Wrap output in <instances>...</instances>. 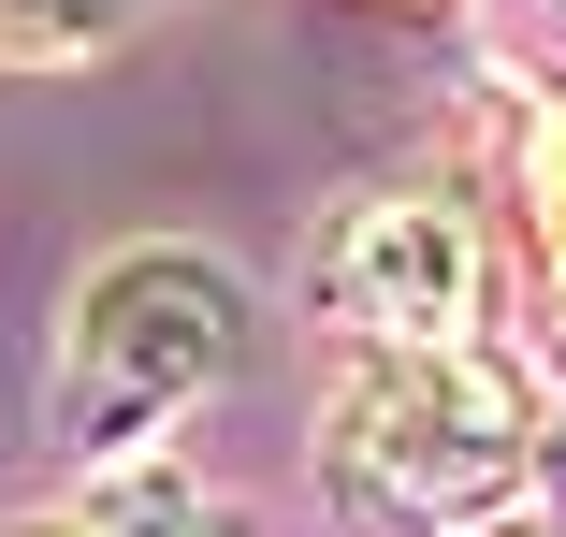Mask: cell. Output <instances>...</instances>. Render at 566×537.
<instances>
[{
	"mask_svg": "<svg viewBox=\"0 0 566 537\" xmlns=\"http://www.w3.org/2000/svg\"><path fill=\"white\" fill-rule=\"evenodd\" d=\"M537 480V407L480 349H378L334 392V494L378 537H480Z\"/></svg>",
	"mask_w": 566,
	"mask_h": 537,
	"instance_id": "obj_1",
	"label": "cell"
},
{
	"mask_svg": "<svg viewBox=\"0 0 566 537\" xmlns=\"http://www.w3.org/2000/svg\"><path fill=\"white\" fill-rule=\"evenodd\" d=\"M233 364H248L233 262H203V248H117L73 291V335H59V436L87 465H132L160 421L203 407Z\"/></svg>",
	"mask_w": 566,
	"mask_h": 537,
	"instance_id": "obj_2",
	"label": "cell"
},
{
	"mask_svg": "<svg viewBox=\"0 0 566 537\" xmlns=\"http://www.w3.org/2000/svg\"><path fill=\"white\" fill-rule=\"evenodd\" d=\"M319 305L364 319L378 349H465V319H480V233H465V203L364 189L349 219L319 233Z\"/></svg>",
	"mask_w": 566,
	"mask_h": 537,
	"instance_id": "obj_3",
	"label": "cell"
},
{
	"mask_svg": "<svg viewBox=\"0 0 566 537\" xmlns=\"http://www.w3.org/2000/svg\"><path fill=\"white\" fill-rule=\"evenodd\" d=\"M30 537H248V523H233V508H203V494H175V480H132V494L59 508V523H30Z\"/></svg>",
	"mask_w": 566,
	"mask_h": 537,
	"instance_id": "obj_4",
	"label": "cell"
},
{
	"mask_svg": "<svg viewBox=\"0 0 566 537\" xmlns=\"http://www.w3.org/2000/svg\"><path fill=\"white\" fill-rule=\"evenodd\" d=\"M523 189H537V248H552V291H566V117L523 146Z\"/></svg>",
	"mask_w": 566,
	"mask_h": 537,
	"instance_id": "obj_5",
	"label": "cell"
},
{
	"mask_svg": "<svg viewBox=\"0 0 566 537\" xmlns=\"http://www.w3.org/2000/svg\"><path fill=\"white\" fill-rule=\"evenodd\" d=\"M102 0H0V44H87Z\"/></svg>",
	"mask_w": 566,
	"mask_h": 537,
	"instance_id": "obj_6",
	"label": "cell"
}]
</instances>
